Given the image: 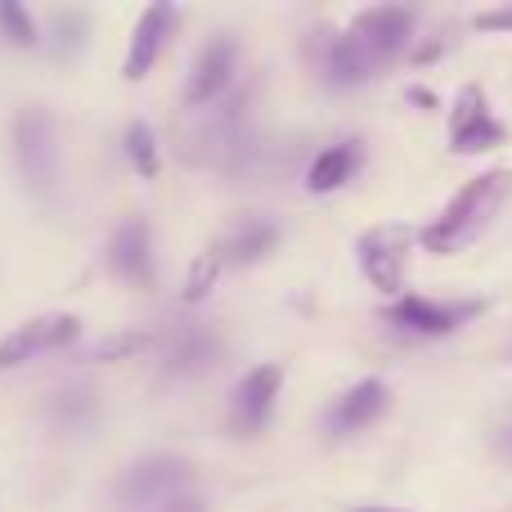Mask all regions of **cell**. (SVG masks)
Listing matches in <instances>:
<instances>
[{"label": "cell", "mask_w": 512, "mask_h": 512, "mask_svg": "<svg viewBox=\"0 0 512 512\" xmlns=\"http://www.w3.org/2000/svg\"><path fill=\"white\" fill-rule=\"evenodd\" d=\"M508 144V126L495 117L490 108L486 86L468 81V86L454 90V104H450V149L459 158H477V153H495Z\"/></svg>", "instance_id": "6"}, {"label": "cell", "mask_w": 512, "mask_h": 512, "mask_svg": "<svg viewBox=\"0 0 512 512\" xmlns=\"http://www.w3.org/2000/svg\"><path fill=\"white\" fill-rule=\"evenodd\" d=\"M153 346V333H140V328H131V333H108V337H95L90 346H81L77 360L81 364H117V360H135V355H144Z\"/></svg>", "instance_id": "18"}, {"label": "cell", "mask_w": 512, "mask_h": 512, "mask_svg": "<svg viewBox=\"0 0 512 512\" xmlns=\"http://www.w3.org/2000/svg\"><path fill=\"white\" fill-rule=\"evenodd\" d=\"M14 162L36 194H54V185H59V144H54V117L41 104L18 108Z\"/></svg>", "instance_id": "5"}, {"label": "cell", "mask_w": 512, "mask_h": 512, "mask_svg": "<svg viewBox=\"0 0 512 512\" xmlns=\"http://www.w3.org/2000/svg\"><path fill=\"white\" fill-rule=\"evenodd\" d=\"M319 72H324L328 86H364V81L373 77L369 63L355 54V45L346 41V32H333L324 36V50H319Z\"/></svg>", "instance_id": "16"}, {"label": "cell", "mask_w": 512, "mask_h": 512, "mask_svg": "<svg viewBox=\"0 0 512 512\" xmlns=\"http://www.w3.org/2000/svg\"><path fill=\"white\" fill-rule=\"evenodd\" d=\"M126 158H131V167L140 171L144 180H153L162 171V158H158V140H153V126L144 122H131L126 126Z\"/></svg>", "instance_id": "20"}, {"label": "cell", "mask_w": 512, "mask_h": 512, "mask_svg": "<svg viewBox=\"0 0 512 512\" xmlns=\"http://www.w3.org/2000/svg\"><path fill=\"white\" fill-rule=\"evenodd\" d=\"M351 512H405V508H378V504H369V508H351Z\"/></svg>", "instance_id": "25"}, {"label": "cell", "mask_w": 512, "mask_h": 512, "mask_svg": "<svg viewBox=\"0 0 512 512\" xmlns=\"http://www.w3.org/2000/svg\"><path fill=\"white\" fill-rule=\"evenodd\" d=\"M176 9L167 5V0H158V5H149L140 14V23H135V36H131V50H126V63H122V77L126 81H144L153 72V63H158L162 45H167L171 27H176Z\"/></svg>", "instance_id": "11"}, {"label": "cell", "mask_w": 512, "mask_h": 512, "mask_svg": "<svg viewBox=\"0 0 512 512\" xmlns=\"http://www.w3.org/2000/svg\"><path fill=\"white\" fill-rule=\"evenodd\" d=\"M472 27H477V32H512V0L508 5H495V9H477Z\"/></svg>", "instance_id": "23"}, {"label": "cell", "mask_w": 512, "mask_h": 512, "mask_svg": "<svg viewBox=\"0 0 512 512\" xmlns=\"http://www.w3.org/2000/svg\"><path fill=\"white\" fill-rule=\"evenodd\" d=\"M360 162H364V144H360V140H337V144H328V149L319 153L315 162H310L306 189H310V194H337V189H342L346 180L360 171Z\"/></svg>", "instance_id": "14"}, {"label": "cell", "mask_w": 512, "mask_h": 512, "mask_svg": "<svg viewBox=\"0 0 512 512\" xmlns=\"http://www.w3.org/2000/svg\"><path fill=\"white\" fill-rule=\"evenodd\" d=\"M0 36H5L14 50H32L41 36H36V18L27 14L23 5H14V0H0Z\"/></svg>", "instance_id": "21"}, {"label": "cell", "mask_w": 512, "mask_h": 512, "mask_svg": "<svg viewBox=\"0 0 512 512\" xmlns=\"http://www.w3.org/2000/svg\"><path fill=\"white\" fill-rule=\"evenodd\" d=\"M216 355H221V337L212 333V328L194 324L185 328V333L171 342V355H167V369L171 373H203L216 364Z\"/></svg>", "instance_id": "17"}, {"label": "cell", "mask_w": 512, "mask_h": 512, "mask_svg": "<svg viewBox=\"0 0 512 512\" xmlns=\"http://www.w3.org/2000/svg\"><path fill=\"white\" fill-rule=\"evenodd\" d=\"M414 27H418L414 9H405V5H373V9H364V14L351 18L346 41L355 45V54H360V59L369 63V72L378 77L382 68H391V63H396L400 54L414 45Z\"/></svg>", "instance_id": "2"}, {"label": "cell", "mask_w": 512, "mask_h": 512, "mask_svg": "<svg viewBox=\"0 0 512 512\" xmlns=\"http://www.w3.org/2000/svg\"><path fill=\"white\" fill-rule=\"evenodd\" d=\"M189 481H194V468L185 459L153 454V459L126 468V477L117 481V504H122V512H158L176 495H189Z\"/></svg>", "instance_id": "4"}, {"label": "cell", "mask_w": 512, "mask_h": 512, "mask_svg": "<svg viewBox=\"0 0 512 512\" xmlns=\"http://www.w3.org/2000/svg\"><path fill=\"white\" fill-rule=\"evenodd\" d=\"M99 414L95 405V391L77 387V391H59V396H50V418L59 427H90Z\"/></svg>", "instance_id": "19"}, {"label": "cell", "mask_w": 512, "mask_h": 512, "mask_svg": "<svg viewBox=\"0 0 512 512\" xmlns=\"http://www.w3.org/2000/svg\"><path fill=\"white\" fill-rule=\"evenodd\" d=\"M234 72H239V41L234 36H212L198 50L194 68H189V86H185V104L189 108H207L230 90Z\"/></svg>", "instance_id": "9"}, {"label": "cell", "mask_w": 512, "mask_h": 512, "mask_svg": "<svg viewBox=\"0 0 512 512\" xmlns=\"http://www.w3.org/2000/svg\"><path fill=\"white\" fill-rule=\"evenodd\" d=\"M274 243H279V225L274 221H243L239 230L216 248V256H221V265H256L274 252Z\"/></svg>", "instance_id": "15"}, {"label": "cell", "mask_w": 512, "mask_h": 512, "mask_svg": "<svg viewBox=\"0 0 512 512\" xmlns=\"http://www.w3.org/2000/svg\"><path fill=\"white\" fill-rule=\"evenodd\" d=\"M108 261H113V270L122 274L126 283L153 288V230H149V221L131 216V221L117 225L113 239H108Z\"/></svg>", "instance_id": "12"}, {"label": "cell", "mask_w": 512, "mask_h": 512, "mask_svg": "<svg viewBox=\"0 0 512 512\" xmlns=\"http://www.w3.org/2000/svg\"><path fill=\"white\" fill-rule=\"evenodd\" d=\"M477 315H481V301H432V297H418V292H405V297H396L387 306L391 324L418 337H450Z\"/></svg>", "instance_id": "7"}, {"label": "cell", "mask_w": 512, "mask_h": 512, "mask_svg": "<svg viewBox=\"0 0 512 512\" xmlns=\"http://www.w3.org/2000/svg\"><path fill=\"white\" fill-rule=\"evenodd\" d=\"M216 279H221V256H216V252L194 256V265H189V274H185V301H189V306H198V301L212 297Z\"/></svg>", "instance_id": "22"}, {"label": "cell", "mask_w": 512, "mask_h": 512, "mask_svg": "<svg viewBox=\"0 0 512 512\" xmlns=\"http://www.w3.org/2000/svg\"><path fill=\"white\" fill-rule=\"evenodd\" d=\"M387 405H391L387 382L364 378V382H355L346 396H337V405L328 409V427H333L337 436H351V432H360V427L378 423V418L387 414Z\"/></svg>", "instance_id": "13"}, {"label": "cell", "mask_w": 512, "mask_h": 512, "mask_svg": "<svg viewBox=\"0 0 512 512\" xmlns=\"http://www.w3.org/2000/svg\"><path fill=\"white\" fill-rule=\"evenodd\" d=\"M279 387H283V369L279 364H256L248 378L234 387V400H230V427L239 436H256L265 432L274 414V400H279Z\"/></svg>", "instance_id": "10"}, {"label": "cell", "mask_w": 512, "mask_h": 512, "mask_svg": "<svg viewBox=\"0 0 512 512\" xmlns=\"http://www.w3.org/2000/svg\"><path fill=\"white\" fill-rule=\"evenodd\" d=\"M158 512H207V504L194 495V490H189V495H176L171 504H162Z\"/></svg>", "instance_id": "24"}, {"label": "cell", "mask_w": 512, "mask_h": 512, "mask_svg": "<svg viewBox=\"0 0 512 512\" xmlns=\"http://www.w3.org/2000/svg\"><path fill=\"white\" fill-rule=\"evenodd\" d=\"M77 337H81L77 315H36V319H27V324H18L14 333L0 342V373L18 369V364L36 360V355L68 351Z\"/></svg>", "instance_id": "8"}, {"label": "cell", "mask_w": 512, "mask_h": 512, "mask_svg": "<svg viewBox=\"0 0 512 512\" xmlns=\"http://www.w3.org/2000/svg\"><path fill=\"white\" fill-rule=\"evenodd\" d=\"M512 198V171L508 167H490L481 176H472L459 194L445 203V212L436 216L427 230H418V243L436 256H459L468 252L481 234L495 225V216L504 212V203Z\"/></svg>", "instance_id": "1"}, {"label": "cell", "mask_w": 512, "mask_h": 512, "mask_svg": "<svg viewBox=\"0 0 512 512\" xmlns=\"http://www.w3.org/2000/svg\"><path fill=\"white\" fill-rule=\"evenodd\" d=\"M414 243H418V230L405 221H382L355 239V261H360L364 279L382 297H405V270H409Z\"/></svg>", "instance_id": "3"}]
</instances>
